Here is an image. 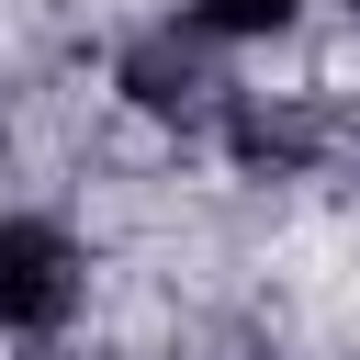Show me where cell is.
Segmentation results:
<instances>
[{"label": "cell", "instance_id": "1", "mask_svg": "<svg viewBox=\"0 0 360 360\" xmlns=\"http://www.w3.org/2000/svg\"><path fill=\"white\" fill-rule=\"evenodd\" d=\"M90 292V259L56 214H0V338H56Z\"/></svg>", "mask_w": 360, "mask_h": 360}, {"label": "cell", "instance_id": "2", "mask_svg": "<svg viewBox=\"0 0 360 360\" xmlns=\"http://www.w3.org/2000/svg\"><path fill=\"white\" fill-rule=\"evenodd\" d=\"M202 45H214V34H146V45L124 56V101H135V112H202V90H214V79H202Z\"/></svg>", "mask_w": 360, "mask_h": 360}, {"label": "cell", "instance_id": "3", "mask_svg": "<svg viewBox=\"0 0 360 360\" xmlns=\"http://www.w3.org/2000/svg\"><path fill=\"white\" fill-rule=\"evenodd\" d=\"M292 11H304V0H191V34H214V45H270V34H292Z\"/></svg>", "mask_w": 360, "mask_h": 360}, {"label": "cell", "instance_id": "4", "mask_svg": "<svg viewBox=\"0 0 360 360\" xmlns=\"http://www.w3.org/2000/svg\"><path fill=\"white\" fill-rule=\"evenodd\" d=\"M349 11H360V0H349Z\"/></svg>", "mask_w": 360, "mask_h": 360}]
</instances>
